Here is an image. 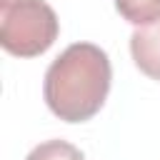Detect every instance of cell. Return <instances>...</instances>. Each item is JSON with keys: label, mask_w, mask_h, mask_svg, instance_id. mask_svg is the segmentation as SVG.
I'll list each match as a JSON object with an SVG mask.
<instances>
[{"label": "cell", "mask_w": 160, "mask_h": 160, "mask_svg": "<svg viewBox=\"0 0 160 160\" xmlns=\"http://www.w3.org/2000/svg\"><path fill=\"white\" fill-rule=\"evenodd\" d=\"M130 55L142 75H148L150 80H160V18L132 30Z\"/></svg>", "instance_id": "obj_3"}, {"label": "cell", "mask_w": 160, "mask_h": 160, "mask_svg": "<svg viewBox=\"0 0 160 160\" xmlns=\"http://www.w3.org/2000/svg\"><path fill=\"white\" fill-rule=\"evenodd\" d=\"M25 160H85V155L68 140H45L35 145Z\"/></svg>", "instance_id": "obj_5"}, {"label": "cell", "mask_w": 160, "mask_h": 160, "mask_svg": "<svg viewBox=\"0 0 160 160\" xmlns=\"http://www.w3.org/2000/svg\"><path fill=\"white\" fill-rule=\"evenodd\" d=\"M60 22L45 0H0V45L15 58H38L58 40Z\"/></svg>", "instance_id": "obj_2"}, {"label": "cell", "mask_w": 160, "mask_h": 160, "mask_svg": "<svg viewBox=\"0 0 160 160\" xmlns=\"http://www.w3.org/2000/svg\"><path fill=\"white\" fill-rule=\"evenodd\" d=\"M112 82L108 52L95 42L68 45L45 70L42 98L65 122H85L100 112Z\"/></svg>", "instance_id": "obj_1"}, {"label": "cell", "mask_w": 160, "mask_h": 160, "mask_svg": "<svg viewBox=\"0 0 160 160\" xmlns=\"http://www.w3.org/2000/svg\"><path fill=\"white\" fill-rule=\"evenodd\" d=\"M115 10L138 28L160 18V0H115Z\"/></svg>", "instance_id": "obj_4"}]
</instances>
